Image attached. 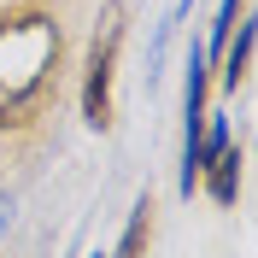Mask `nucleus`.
Wrapping results in <instances>:
<instances>
[{"label":"nucleus","mask_w":258,"mask_h":258,"mask_svg":"<svg viewBox=\"0 0 258 258\" xmlns=\"http://www.w3.org/2000/svg\"><path fill=\"white\" fill-rule=\"evenodd\" d=\"M59 53L64 35L47 12L0 18V129L47 117V106L59 100Z\"/></svg>","instance_id":"nucleus-1"},{"label":"nucleus","mask_w":258,"mask_h":258,"mask_svg":"<svg viewBox=\"0 0 258 258\" xmlns=\"http://www.w3.org/2000/svg\"><path fill=\"white\" fill-rule=\"evenodd\" d=\"M117 47H123V6H106L88 47V71H82V117L94 129H112V71H117Z\"/></svg>","instance_id":"nucleus-2"},{"label":"nucleus","mask_w":258,"mask_h":258,"mask_svg":"<svg viewBox=\"0 0 258 258\" xmlns=\"http://www.w3.org/2000/svg\"><path fill=\"white\" fill-rule=\"evenodd\" d=\"M241 164H246V159H241V147L229 141L223 153H217V159L200 170V182H206V194L217 200V206H235V200H241Z\"/></svg>","instance_id":"nucleus-3"},{"label":"nucleus","mask_w":258,"mask_h":258,"mask_svg":"<svg viewBox=\"0 0 258 258\" xmlns=\"http://www.w3.org/2000/svg\"><path fill=\"white\" fill-rule=\"evenodd\" d=\"M252 41H258V24H252V18H241V35H229V47H223V71H217V82H223V88H241L246 59H252Z\"/></svg>","instance_id":"nucleus-4"},{"label":"nucleus","mask_w":258,"mask_h":258,"mask_svg":"<svg viewBox=\"0 0 258 258\" xmlns=\"http://www.w3.org/2000/svg\"><path fill=\"white\" fill-rule=\"evenodd\" d=\"M147 241H153V200H141V206H135V217H129V229H123V241H117L112 258H141Z\"/></svg>","instance_id":"nucleus-5"},{"label":"nucleus","mask_w":258,"mask_h":258,"mask_svg":"<svg viewBox=\"0 0 258 258\" xmlns=\"http://www.w3.org/2000/svg\"><path fill=\"white\" fill-rule=\"evenodd\" d=\"M235 18H241V0H217V24H211V53L229 47V35H235Z\"/></svg>","instance_id":"nucleus-6"},{"label":"nucleus","mask_w":258,"mask_h":258,"mask_svg":"<svg viewBox=\"0 0 258 258\" xmlns=\"http://www.w3.org/2000/svg\"><path fill=\"white\" fill-rule=\"evenodd\" d=\"M12 229V194H0V235Z\"/></svg>","instance_id":"nucleus-7"}]
</instances>
